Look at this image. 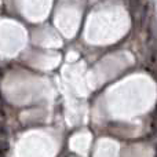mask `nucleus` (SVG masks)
<instances>
[{
	"mask_svg": "<svg viewBox=\"0 0 157 157\" xmlns=\"http://www.w3.org/2000/svg\"><path fill=\"white\" fill-rule=\"evenodd\" d=\"M150 132L153 136H157V110L153 113L152 120H150Z\"/></svg>",
	"mask_w": 157,
	"mask_h": 157,
	"instance_id": "1",
	"label": "nucleus"
},
{
	"mask_svg": "<svg viewBox=\"0 0 157 157\" xmlns=\"http://www.w3.org/2000/svg\"><path fill=\"white\" fill-rule=\"evenodd\" d=\"M0 120H6V112H4V106H3L2 98H0Z\"/></svg>",
	"mask_w": 157,
	"mask_h": 157,
	"instance_id": "2",
	"label": "nucleus"
},
{
	"mask_svg": "<svg viewBox=\"0 0 157 157\" xmlns=\"http://www.w3.org/2000/svg\"><path fill=\"white\" fill-rule=\"evenodd\" d=\"M155 157H157V147H156V153H155Z\"/></svg>",
	"mask_w": 157,
	"mask_h": 157,
	"instance_id": "3",
	"label": "nucleus"
}]
</instances>
